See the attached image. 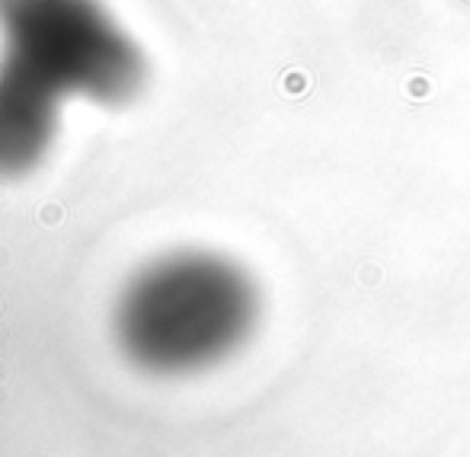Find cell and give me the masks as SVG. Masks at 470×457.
Here are the masks:
<instances>
[{
	"mask_svg": "<svg viewBox=\"0 0 470 457\" xmlns=\"http://www.w3.org/2000/svg\"><path fill=\"white\" fill-rule=\"evenodd\" d=\"M260 320V288L243 266L208 250L154 260L122 288L116 339L148 374H198L237 352Z\"/></svg>",
	"mask_w": 470,
	"mask_h": 457,
	"instance_id": "obj_1",
	"label": "cell"
},
{
	"mask_svg": "<svg viewBox=\"0 0 470 457\" xmlns=\"http://www.w3.org/2000/svg\"><path fill=\"white\" fill-rule=\"evenodd\" d=\"M58 103L42 83L0 64V180H19L48 157L61 125Z\"/></svg>",
	"mask_w": 470,
	"mask_h": 457,
	"instance_id": "obj_3",
	"label": "cell"
},
{
	"mask_svg": "<svg viewBox=\"0 0 470 457\" xmlns=\"http://www.w3.org/2000/svg\"><path fill=\"white\" fill-rule=\"evenodd\" d=\"M6 68L48 93L122 106L148 77L144 55L99 0H0Z\"/></svg>",
	"mask_w": 470,
	"mask_h": 457,
	"instance_id": "obj_2",
	"label": "cell"
}]
</instances>
